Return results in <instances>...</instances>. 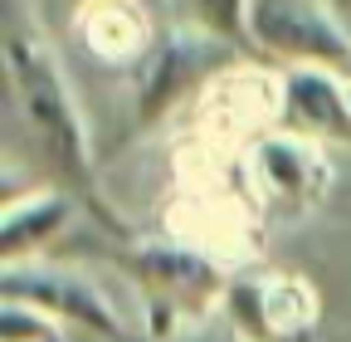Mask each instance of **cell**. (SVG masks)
<instances>
[{
  "instance_id": "cell-1",
  "label": "cell",
  "mask_w": 351,
  "mask_h": 342,
  "mask_svg": "<svg viewBox=\"0 0 351 342\" xmlns=\"http://www.w3.org/2000/svg\"><path fill=\"white\" fill-rule=\"evenodd\" d=\"M0 49H5V117L10 133L29 142V157L64 186L78 205H88L103 225L122 230V220L103 205L93 176V142L78 113L73 83L49 45L44 25L34 20V0H5L0 20Z\"/></svg>"
},
{
  "instance_id": "cell-2",
  "label": "cell",
  "mask_w": 351,
  "mask_h": 342,
  "mask_svg": "<svg viewBox=\"0 0 351 342\" xmlns=\"http://www.w3.org/2000/svg\"><path fill=\"white\" fill-rule=\"evenodd\" d=\"M249 45L283 69H327L351 78V34L327 0H254Z\"/></svg>"
},
{
  "instance_id": "cell-3",
  "label": "cell",
  "mask_w": 351,
  "mask_h": 342,
  "mask_svg": "<svg viewBox=\"0 0 351 342\" xmlns=\"http://www.w3.org/2000/svg\"><path fill=\"white\" fill-rule=\"evenodd\" d=\"M117 260L132 274V284L147 288V298L161 313L200 318L210 304H225L230 279H234L210 249H200L191 240H132V244H122Z\"/></svg>"
},
{
  "instance_id": "cell-4",
  "label": "cell",
  "mask_w": 351,
  "mask_h": 342,
  "mask_svg": "<svg viewBox=\"0 0 351 342\" xmlns=\"http://www.w3.org/2000/svg\"><path fill=\"white\" fill-rule=\"evenodd\" d=\"M225 313L234 337L244 342H313L322 323L317 288L283 269L234 274L225 293Z\"/></svg>"
},
{
  "instance_id": "cell-5",
  "label": "cell",
  "mask_w": 351,
  "mask_h": 342,
  "mask_svg": "<svg viewBox=\"0 0 351 342\" xmlns=\"http://www.w3.org/2000/svg\"><path fill=\"white\" fill-rule=\"evenodd\" d=\"M5 298L49 313L64 328H83L103 342H132L122 313L112 308V298L78 269L44 264V260H5Z\"/></svg>"
},
{
  "instance_id": "cell-6",
  "label": "cell",
  "mask_w": 351,
  "mask_h": 342,
  "mask_svg": "<svg viewBox=\"0 0 351 342\" xmlns=\"http://www.w3.org/2000/svg\"><path fill=\"white\" fill-rule=\"evenodd\" d=\"M234 64V45L215 39L205 30H176L166 39H156L152 54L137 64L142 83H137V122H156L166 117L176 103H186L191 93H200L205 83Z\"/></svg>"
},
{
  "instance_id": "cell-7",
  "label": "cell",
  "mask_w": 351,
  "mask_h": 342,
  "mask_svg": "<svg viewBox=\"0 0 351 342\" xmlns=\"http://www.w3.org/2000/svg\"><path fill=\"white\" fill-rule=\"evenodd\" d=\"M249 181L263 191V201L269 205H283L293 210V216H302V210H313L322 196H327V157L317 142L307 137H293V133H269L254 142V157H249Z\"/></svg>"
},
{
  "instance_id": "cell-8",
  "label": "cell",
  "mask_w": 351,
  "mask_h": 342,
  "mask_svg": "<svg viewBox=\"0 0 351 342\" xmlns=\"http://www.w3.org/2000/svg\"><path fill=\"white\" fill-rule=\"evenodd\" d=\"M341 73L327 69H283L278 83V127L307 142H351V98Z\"/></svg>"
},
{
  "instance_id": "cell-9",
  "label": "cell",
  "mask_w": 351,
  "mask_h": 342,
  "mask_svg": "<svg viewBox=\"0 0 351 342\" xmlns=\"http://www.w3.org/2000/svg\"><path fill=\"white\" fill-rule=\"evenodd\" d=\"M73 196L64 186H39L29 196H10L0 216V244L5 260H34L44 244H54L73 220Z\"/></svg>"
},
{
  "instance_id": "cell-10",
  "label": "cell",
  "mask_w": 351,
  "mask_h": 342,
  "mask_svg": "<svg viewBox=\"0 0 351 342\" xmlns=\"http://www.w3.org/2000/svg\"><path fill=\"white\" fill-rule=\"evenodd\" d=\"M83 45L98 59L142 64L156 39L137 0H83Z\"/></svg>"
},
{
  "instance_id": "cell-11",
  "label": "cell",
  "mask_w": 351,
  "mask_h": 342,
  "mask_svg": "<svg viewBox=\"0 0 351 342\" xmlns=\"http://www.w3.org/2000/svg\"><path fill=\"white\" fill-rule=\"evenodd\" d=\"M181 15L191 20V30H205L215 39H225L234 49H254L249 45V15L254 0H176Z\"/></svg>"
},
{
  "instance_id": "cell-12",
  "label": "cell",
  "mask_w": 351,
  "mask_h": 342,
  "mask_svg": "<svg viewBox=\"0 0 351 342\" xmlns=\"http://www.w3.org/2000/svg\"><path fill=\"white\" fill-rule=\"evenodd\" d=\"M0 342H69V328L54 323L49 313H39L29 304H10L0 313Z\"/></svg>"
},
{
  "instance_id": "cell-13",
  "label": "cell",
  "mask_w": 351,
  "mask_h": 342,
  "mask_svg": "<svg viewBox=\"0 0 351 342\" xmlns=\"http://www.w3.org/2000/svg\"><path fill=\"white\" fill-rule=\"evenodd\" d=\"M327 10H332V15L346 25V34H351V0H327Z\"/></svg>"
},
{
  "instance_id": "cell-14",
  "label": "cell",
  "mask_w": 351,
  "mask_h": 342,
  "mask_svg": "<svg viewBox=\"0 0 351 342\" xmlns=\"http://www.w3.org/2000/svg\"><path fill=\"white\" fill-rule=\"evenodd\" d=\"M346 98H351V83H346Z\"/></svg>"
},
{
  "instance_id": "cell-15",
  "label": "cell",
  "mask_w": 351,
  "mask_h": 342,
  "mask_svg": "<svg viewBox=\"0 0 351 342\" xmlns=\"http://www.w3.org/2000/svg\"><path fill=\"white\" fill-rule=\"evenodd\" d=\"M234 342H244V337H234Z\"/></svg>"
}]
</instances>
